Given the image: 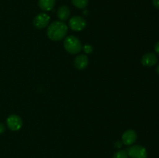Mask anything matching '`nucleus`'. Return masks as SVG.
Returning <instances> with one entry per match:
<instances>
[{
  "instance_id": "f257e3e1",
  "label": "nucleus",
  "mask_w": 159,
  "mask_h": 158,
  "mask_svg": "<svg viewBox=\"0 0 159 158\" xmlns=\"http://www.w3.org/2000/svg\"><path fill=\"white\" fill-rule=\"evenodd\" d=\"M68 33V26L61 21H55L48 26L47 34L49 39L54 41L62 40Z\"/></svg>"
},
{
  "instance_id": "f03ea898",
  "label": "nucleus",
  "mask_w": 159,
  "mask_h": 158,
  "mask_svg": "<svg viewBox=\"0 0 159 158\" xmlns=\"http://www.w3.org/2000/svg\"><path fill=\"white\" fill-rule=\"evenodd\" d=\"M64 47L69 54H75L82 50V45L79 39L75 36H69L64 41Z\"/></svg>"
},
{
  "instance_id": "7ed1b4c3",
  "label": "nucleus",
  "mask_w": 159,
  "mask_h": 158,
  "mask_svg": "<svg viewBox=\"0 0 159 158\" xmlns=\"http://www.w3.org/2000/svg\"><path fill=\"white\" fill-rule=\"evenodd\" d=\"M128 156L130 158H147L148 151L145 147L141 145H134L127 150Z\"/></svg>"
},
{
  "instance_id": "20e7f679",
  "label": "nucleus",
  "mask_w": 159,
  "mask_h": 158,
  "mask_svg": "<svg viewBox=\"0 0 159 158\" xmlns=\"http://www.w3.org/2000/svg\"><path fill=\"white\" fill-rule=\"evenodd\" d=\"M8 128L12 131H18L23 126V120L17 115H10L6 119Z\"/></svg>"
},
{
  "instance_id": "39448f33",
  "label": "nucleus",
  "mask_w": 159,
  "mask_h": 158,
  "mask_svg": "<svg viewBox=\"0 0 159 158\" xmlns=\"http://www.w3.org/2000/svg\"><path fill=\"white\" fill-rule=\"evenodd\" d=\"M69 26L74 31H82L86 26V21L82 16H73L69 20Z\"/></svg>"
},
{
  "instance_id": "423d86ee",
  "label": "nucleus",
  "mask_w": 159,
  "mask_h": 158,
  "mask_svg": "<svg viewBox=\"0 0 159 158\" xmlns=\"http://www.w3.org/2000/svg\"><path fill=\"white\" fill-rule=\"evenodd\" d=\"M50 20H51V18H50L48 14L45 13V12L39 13L34 19V26L37 29H43V28L47 27L48 26L50 23Z\"/></svg>"
},
{
  "instance_id": "0eeeda50",
  "label": "nucleus",
  "mask_w": 159,
  "mask_h": 158,
  "mask_svg": "<svg viewBox=\"0 0 159 158\" xmlns=\"http://www.w3.org/2000/svg\"><path fill=\"white\" fill-rule=\"evenodd\" d=\"M137 133L133 129H128L124 133L122 136V141L124 144L127 146H130L134 143L137 140Z\"/></svg>"
},
{
  "instance_id": "6e6552de",
  "label": "nucleus",
  "mask_w": 159,
  "mask_h": 158,
  "mask_svg": "<svg viewBox=\"0 0 159 158\" xmlns=\"http://www.w3.org/2000/svg\"><path fill=\"white\" fill-rule=\"evenodd\" d=\"M141 64L145 67H152L158 62V57L154 53H147L141 57Z\"/></svg>"
},
{
  "instance_id": "1a4fd4ad",
  "label": "nucleus",
  "mask_w": 159,
  "mask_h": 158,
  "mask_svg": "<svg viewBox=\"0 0 159 158\" xmlns=\"http://www.w3.org/2000/svg\"><path fill=\"white\" fill-rule=\"evenodd\" d=\"M75 67L78 70H84L88 67L89 58L85 54H80L75 59Z\"/></svg>"
},
{
  "instance_id": "9d476101",
  "label": "nucleus",
  "mask_w": 159,
  "mask_h": 158,
  "mask_svg": "<svg viewBox=\"0 0 159 158\" xmlns=\"http://www.w3.org/2000/svg\"><path fill=\"white\" fill-rule=\"evenodd\" d=\"M55 0H38V6L43 11H51L54 9Z\"/></svg>"
},
{
  "instance_id": "9b49d317",
  "label": "nucleus",
  "mask_w": 159,
  "mask_h": 158,
  "mask_svg": "<svg viewBox=\"0 0 159 158\" xmlns=\"http://www.w3.org/2000/svg\"><path fill=\"white\" fill-rule=\"evenodd\" d=\"M57 17L61 21H65L70 15V9L68 6H62L58 9L57 12Z\"/></svg>"
},
{
  "instance_id": "f8f14e48",
  "label": "nucleus",
  "mask_w": 159,
  "mask_h": 158,
  "mask_svg": "<svg viewBox=\"0 0 159 158\" xmlns=\"http://www.w3.org/2000/svg\"><path fill=\"white\" fill-rule=\"evenodd\" d=\"M72 4L78 9H85L89 4V0H71Z\"/></svg>"
},
{
  "instance_id": "ddd939ff",
  "label": "nucleus",
  "mask_w": 159,
  "mask_h": 158,
  "mask_svg": "<svg viewBox=\"0 0 159 158\" xmlns=\"http://www.w3.org/2000/svg\"><path fill=\"white\" fill-rule=\"evenodd\" d=\"M128 154H127V150H121L119 151L116 152L113 155V158H128Z\"/></svg>"
},
{
  "instance_id": "4468645a",
  "label": "nucleus",
  "mask_w": 159,
  "mask_h": 158,
  "mask_svg": "<svg viewBox=\"0 0 159 158\" xmlns=\"http://www.w3.org/2000/svg\"><path fill=\"white\" fill-rule=\"evenodd\" d=\"M82 48H83V50H84V51H85V54H91V53L93 51V47L89 44L85 45V46H84Z\"/></svg>"
},
{
  "instance_id": "2eb2a0df",
  "label": "nucleus",
  "mask_w": 159,
  "mask_h": 158,
  "mask_svg": "<svg viewBox=\"0 0 159 158\" xmlns=\"http://www.w3.org/2000/svg\"><path fill=\"white\" fill-rule=\"evenodd\" d=\"M5 130H6V127H5L4 124L0 122V134H2L5 132Z\"/></svg>"
},
{
  "instance_id": "dca6fc26",
  "label": "nucleus",
  "mask_w": 159,
  "mask_h": 158,
  "mask_svg": "<svg viewBox=\"0 0 159 158\" xmlns=\"http://www.w3.org/2000/svg\"><path fill=\"white\" fill-rule=\"evenodd\" d=\"M153 5L156 9H159V0H153Z\"/></svg>"
},
{
  "instance_id": "f3484780",
  "label": "nucleus",
  "mask_w": 159,
  "mask_h": 158,
  "mask_svg": "<svg viewBox=\"0 0 159 158\" xmlns=\"http://www.w3.org/2000/svg\"><path fill=\"white\" fill-rule=\"evenodd\" d=\"M155 52L157 53V54H159V41H158L156 43H155Z\"/></svg>"
},
{
  "instance_id": "a211bd4d",
  "label": "nucleus",
  "mask_w": 159,
  "mask_h": 158,
  "mask_svg": "<svg viewBox=\"0 0 159 158\" xmlns=\"http://www.w3.org/2000/svg\"><path fill=\"white\" fill-rule=\"evenodd\" d=\"M156 71H157V73H158V75H159V64L158 65V67H157Z\"/></svg>"
}]
</instances>
